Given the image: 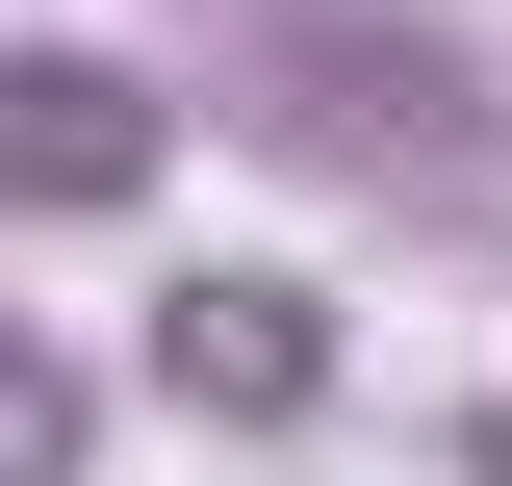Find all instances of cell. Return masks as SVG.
I'll return each instance as SVG.
<instances>
[{
    "label": "cell",
    "mask_w": 512,
    "mask_h": 486,
    "mask_svg": "<svg viewBox=\"0 0 512 486\" xmlns=\"http://www.w3.org/2000/svg\"><path fill=\"white\" fill-rule=\"evenodd\" d=\"M154 359H180V410H308L333 333H308V282H180V307H154Z\"/></svg>",
    "instance_id": "cell-1"
},
{
    "label": "cell",
    "mask_w": 512,
    "mask_h": 486,
    "mask_svg": "<svg viewBox=\"0 0 512 486\" xmlns=\"http://www.w3.org/2000/svg\"><path fill=\"white\" fill-rule=\"evenodd\" d=\"M0 103H26V128H0V154H26V205H128V180H154V103H128L103 52H26Z\"/></svg>",
    "instance_id": "cell-2"
}]
</instances>
